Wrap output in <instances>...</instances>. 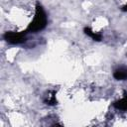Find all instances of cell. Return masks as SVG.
Here are the masks:
<instances>
[{
  "instance_id": "7",
  "label": "cell",
  "mask_w": 127,
  "mask_h": 127,
  "mask_svg": "<svg viewBox=\"0 0 127 127\" xmlns=\"http://www.w3.org/2000/svg\"><path fill=\"white\" fill-rule=\"evenodd\" d=\"M122 10H123V11H127V4H126L125 6L122 7Z\"/></svg>"
},
{
  "instance_id": "1",
  "label": "cell",
  "mask_w": 127,
  "mask_h": 127,
  "mask_svg": "<svg viewBox=\"0 0 127 127\" xmlns=\"http://www.w3.org/2000/svg\"><path fill=\"white\" fill-rule=\"evenodd\" d=\"M47 22H48V19H47V15H46L45 10L43 9V7L39 3H37L34 19L31 22V24L28 26L26 32L37 33L39 31H42L47 26Z\"/></svg>"
},
{
  "instance_id": "6",
  "label": "cell",
  "mask_w": 127,
  "mask_h": 127,
  "mask_svg": "<svg viewBox=\"0 0 127 127\" xmlns=\"http://www.w3.org/2000/svg\"><path fill=\"white\" fill-rule=\"evenodd\" d=\"M46 103L49 104V105H55L57 103V99H56V96H55L54 93H53V95L48 96V99L46 100Z\"/></svg>"
},
{
  "instance_id": "5",
  "label": "cell",
  "mask_w": 127,
  "mask_h": 127,
  "mask_svg": "<svg viewBox=\"0 0 127 127\" xmlns=\"http://www.w3.org/2000/svg\"><path fill=\"white\" fill-rule=\"evenodd\" d=\"M113 106L120 110H127V97H124L120 100H117L113 103Z\"/></svg>"
},
{
  "instance_id": "2",
  "label": "cell",
  "mask_w": 127,
  "mask_h": 127,
  "mask_svg": "<svg viewBox=\"0 0 127 127\" xmlns=\"http://www.w3.org/2000/svg\"><path fill=\"white\" fill-rule=\"evenodd\" d=\"M4 39L6 42L12 45H19L26 41V33L24 32H13L9 31L4 34Z\"/></svg>"
},
{
  "instance_id": "4",
  "label": "cell",
  "mask_w": 127,
  "mask_h": 127,
  "mask_svg": "<svg viewBox=\"0 0 127 127\" xmlns=\"http://www.w3.org/2000/svg\"><path fill=\"white\" fill-rule=\"evenodd\" d=\"M84 33L88 36V37H90L93 41H97V42H99V41H101V39H102V37H101V35L100 34H97V33H95V32H93L91 29H89V28H84Z\"/></svg>"
},
{
  "instance_id": "3",
  "label": "cell",
  "mask_w": 127,
  "mask_h": 127,
  "mask_svg": "<svg viewBox=\"0 0 127 127\" xmlns=\"http://www.w3.org/2000/svg\"><path fill=\"white\" fill-rule=\"evenodd\" d=\"M113 76L118 80L127 79V67H119L113 73Z\"/></svg>"
}]
</instances>
